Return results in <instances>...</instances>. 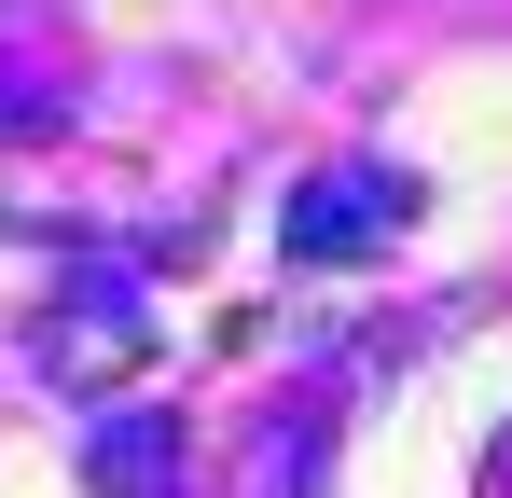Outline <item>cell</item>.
<instances>
[{
    "label": "cell",
    "instance_id": "6da1fadb",
    "mask_svg": "<svg viewBox=\"0 0 512 498\" xmlns=\"http://www.w3.org/2000/svg\"><path fill=\"white\" fill-rule=\"evenodd\" d=\"M402 208H416V180H388V166H319V180L291 194V249H305V263H346V249L402 236Z\"/></svg>",
    "mask_w": 512,
    "mask_h": 498
},
{
    "label": "cell",
    "instance_id": "7a4b0ae2",
    "mask_svg": "<svg viewBox=\"0 0 512 498\" xmlns=\"http://www.w3.org/2000/svg\"><path fill=\"white\" fill-rule=\"evenodd\" d=\"M84 485L97 498H180V429H167V415H97Z\"/></svg>",
    "mask_w": 512,
    "mask_h": 498
},
{
    "label": "cell",
    "instance_id": "3957f363",
    "mask_svg": "<svg viewBox=\"0 0 512 498\" xmlns=\"http://www.w3.org/2000/svg\"><path fill=\"white\" fill-rule=\"evenodd\" d=\"M236 498H319V415H305V402L263 415V443H250V471H236Z\"/></svg>",
    "mask_w": 512,
    "mask_h": 498
}]
</instances>
